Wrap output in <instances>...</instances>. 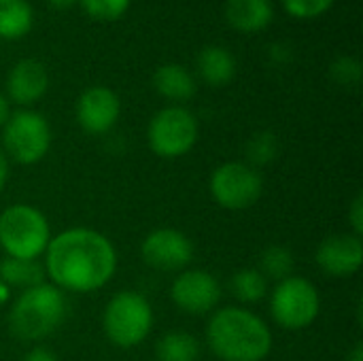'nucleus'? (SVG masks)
<instances>
[{"mask_svg":"<svg viewBox=\"0 0 363 361\" xmlns=\"http://www.w3.org/2000/svg\"><path fill=\"white\" fill-rule=\"evenodd\" d=\"M115 270L113 243L89 228H72L53 236L45 251V272L62 291H96L113 279Z\"/></svg>","mask_w":363,"mask_h":361,"instance_id":"f257e3e1","label":"nucleus"},{"mask_svg":"<svg viewBox=\"0 0 363 361\" xmlns=\"http://www.w3.org/2000/svg\"><path fill=\"white\" fill-rule=\"evenodd\" d=\"M206 343L221 361H264L272 351V332L255 313L225 306L213 313Z\"/></svg>","mask_w":363,"mask_h":361,"instance_id":"f03ea898","label":"nucleus"},{"mask_svg":"<svg viewBox=\"0 0 363 361\" xmlns=\"http://www.w3.org/2000/svg\"><path fill=\"white\" fill-rule=\"evenodd\" d=\"M68 315V300L51 283L34 285L19 294L9 313L11 332L26 343H36L62 328Z\"/></svg>","mask_w":363,"mask_h":361,"instance_id":"7ed1b4c3","label":"nucleus"},{"mask_svg":"<svg viewBox=\"0 0 363 361\" xmlns=\"http://www.w3.org/2000/svg\"><path fill=\"white\" fill-rule=\"evenodd\" d=\"M51 240L47 217L30 204H11L0 213V247L6 257L38 260Z\"/></svg>","mask_w":363,"mask_h":361,"instance_id":"20e7f679","label":"nucleus"},{"mask_svg":"<svg viewBox=\"0 0 363 361\" xmlns=\"http://www.w3.org/2000/svg\"><path fill=\"white\" fill-rule=\"evenodd\" d=\"M106 338L119 349L138 347L153 328V309L138 291L115 294L102 315Z\"/></svg>","mask_w":363,"mask_h":361,"instance_id":"39448f33","label":"nucleus"},{"mask_svg":"<svg viewBox=\"0 0 363 361\" xmlns=\"http://www.w3.org/2000/svg\"><path fill=\"white\" fill-rule=\"evenodd\" d=\"M198 134L200 128L196 115L181 104H172L153 115L149 121L147 140L155 155L164 160H177L194 149Z\"/></svg>","mask_w":363,"mask_h":361,"instance_id":"423d86ee","label":"nucleus"},{"mask_svg":"<svg viewBox=\"0 0 363 361\" xmlns=\"http://www.w3.org/2000/svg\"><path fill=\"white\" fill-rule=\"evenodd\" d=\"M321 311L317 287L304 277H289L279 281L270 296V313L283 330H306L315 323Z\"/></svg>","mask_w":363,"mask_h":361,"instance_id":"0eeeda50","label":"nucleus"},{"mask_svg":"<svg viewBox=\"0 0 363 361\" xmlns=\"http://www.w3.org/2000/svg\"><path fill=\"white\" fill-rule=\"evenodd\" d=\"M51 147L49 121L36 111L11 113L2 126V151L17 164L32 166L40 162Z\"/></svg>","mask_w":363,"mask_h":361,"instance_id":"6e6552de","label":"nucleus"},{"mask_svg":"<svg viewBox=\"0 0 363 361\" xmlns=\"http://www.w3.org/2000/svg\"><path fill=\"white\" fill-rule=\"evenodd\" d=\"M211 196L221 209L245 211L251 209L264 191L262 174L245 162H225L215 168L208 181Z\"/></svg>","mask_w":363,"mask_h":361,"instance_id":"1a4fd4ad","label":"nucleus"},{"mask_svg":"<svg viewBox=\"0 0 363 361\" xmlns=\"http://www.w3.org/2000/svg\"><path fill=\"white\" fill-rule=\"evenodd\" d=\"M170 298L187 315H208L221 302V285L206 270H183L172 283Z\"/></svg>","mask_w":363,"mask_h":361,"instance_id":"9d476101","label":"nucleus"},{"mask_svg":"<svg viewBox=\"0 0 363 361\" xmlns=\"http://www.w3.org/2000/svg\"><path fill=\"white\" fill-rule=\"evenodd\" d=\"M145 264H149L153 270L160 272H183L191 257H194V245L191 240L172 228L153 230L140 247Z\"/></svg>","mask_w":363,"mask_h":361,"instance_id":"9b49d317","label":"nucleus"},{"mask_svg":"<svg viewBox=\"0 0 363 361\" xmlns=\"http://www.w3.org/2000/svg\"><path fill=\"white\" fill-rule=\"evenodd\" d=\"M119 96L104 85L87 87L77 100V121L83 128V132L91 136H102L111 132L119 121Z\"/></svg>","mask_w":363,"mask_h":361,"instance_id":"f8f14e48","label":"nucleus"},{"mask_svg":"<svg viewBox=\"0 0 363 361\" xmlns=\"http://www.w3.org/2000/svg\"><path fill=\"white\" fill-rule=\"evenodd\" d=\"M317 266L334 279L353 277L363 264L362 236L334 234L317 247Z\"/></svg>","mask_w":363,"mask_h":361,"instance_id":"ddd939ff","label":"nucleus"},{"mask_svg":"<svg viewBox=\"0 0 363 361\" xmlns=\"http://www.w3.org/2000/svg\"><path fill=\"white\" fill-rule=\"evenodd\" d=\"M47 89L49 72L38 60L32 57L19 60L6 77V98L21 106L38 102L47 94Z\"/></svg>","mask_w":363,"mask_h":361,"instance_id":"4468645a","label":"nucleus"},{"mask_svg":"<svg viewBox=\"0 0 363 361\" xmlns=\"http://www.w3.org/2000/svg\"><path fill=\"white\" fill-rule=\"evenodd\" d=\"M223 15L232 30L257 34L272 23L274 4L272 0H225Z\"/></svg>","mask_w":363,"mask_h":361,"instance_id":"2eb2a0df","label":"nucleus"},{"mask_svg":"<svg viewBox=\"0 0 363 361\" xmlns=\"http://www.w3.org/2000/svg\"><path fill=\"white\" fill-rule=\"evenodd\" d=\"M198 74L204 83L213 87H223L236 77V57L232 51L219 45H208L200 51L196 60Z\"/></svg>","mask_w":363,"mask_h":361,"instance_id":"dca6fc26","label":"nucleus"},{"mask_svg":"<svg viewBox=\"0 0 363 361\" xmlns=\"http://www.w3.org/2000/svg\"><path fill=\"white\" fill-rule=\"evenodd\" d=\"M155 91L170 102H187L196 96V79L181 64H164L153 72Z\"/></svg>","mask_w":363,"mask_h":361,"instance_id":"f3484780","label":"nucleus"},{"mask_svg":"<svg viewBox=\"0 0 363 361\" xmlns=\"http://www.w3.org/2000/svg\"><path fill=\"white\" fill-rule=\"evenodd\" d=\"M34 26V11L28 0H0V38L19 40Z\"/></svg>","mask_w":363,"mask_h":361,"instance_id":"a211bd4d","label":"nucleus"},{"mask_svg":"<svg viewBox=\"0 0 363 361\" xmlns=\"http://www.w3.org/2000/svg\"><path fill=\"white\" fill-rule=\"evenodd\" d=\"M0 281L9 289H30L45 283V268L36 260H15L4 257L0 262Z\"/></svg>","mask_w":363,"mask_h":361,"instance_id":"6ab92c4d","label":"nucleus"},{"mask_svg":"<svg viewBox=\"0 0 363 361\" xmlns=\"http://www.w3.org/2000/svg\"><path fill=\"white\" fill-rule=\"evenodd\" d=\"M157 361H198L200 343L187 332H168L155 345Z\"/></svg>","mask_w":363,"mask_h":361,"instance_id":"aec40b11","label":"nucleus"},{"mask_svg":"<svg viewBox=\"0 0 363 361\" xmlns=\"http://www.w3.org/2000/svg\"><path fill=\"white\" fill-rule=\"evenodd\" d=\"M230 287H232L234 298L240 300L242 304H255V302L264 300L268 294V281L264 279V274L257 268L236 270L230 281Z\"/></svg>","mask_w":363,"mask_h":361,"instance_id":"412c9836","label":"nucleus"},{"mask_svg":"<svg viewBox=\"0 0 363 361\" xmlns=\"http://www.w3.org/2000/svg\"><path fill=\"white\" fill-rule=\"evenodd\" d=\"M257 270L264 274L266 281L268 279H274L279 283V281H285V279L294 277L296 257H294V253L287 247H283V245H270L259 255V268Z\"/></svg>","mask_w":363,"mask_h":361,"instance_id":"4be33fe9","label":"nucleus"},{"mask_svg":"<svg viewBox=\"0 0 363 361\" xmlns=\"http://www.w3.org/2000/svg\"><path fill=\"white\" fill-rule=\"evenodd\" d=\"M249 162L255 166H266L279 155V138L272 132H257L247 145Z\"/></svg>","mask_w":363,"mask_h":361,"instance_id":"5701e85b","label":"nucleus"},{"mask_svg":"<svg viewBox=\"0 0 363 361\" xmlns=\"http://www.w3.org/2000/svg\"><path fill=\"white\" fill-rule=\"evenodd\" d=\"M79 4L91 19L115 21L128 13L132 0H79Z\"/></svg>","mask_w":363,"mask_h":361,"instance_id":"b1692460","label":"nucleus"},{"mask_svg":"<svg viewBox=\"0 0 363 361\" xmlns=\"http://www.w3.org/2000/svg\"><path fill=\"white\" fill-rule=\"evenodd\" d=\"M330 77L345 87H355L362 83L363 66L362 62L353 55H340L330 66Z\"/></svg>","mask_w":363,"mask_h":361,"instance_id":"393cba45","label":"nucleus"},{"mask_svg":"<svg viewBox=\"0 0 363 361\" xmlns=\"http://www.w3.org/2000/svg\"><path fill=\"white\" fill-rule=\"evenodd\" d=\"M336 0H281L283 9L287 11V15L308 21V19H317L321 15H325Z\"/></svg>","mask_w":363,"mask_h":361,"instance_id":"a878e982","label":"nucleus"},{"mask_svg":"<svg viewBox=\"0 0 363 361\" xmlns=\"http://www.w3.org/2000/svg\"><path fill=\"white\" fill-rule=\"evenodd\" d=\"M349 221H351L353 234H355V236H362L363 234V194H357V196H355V200L351 202V209H349Z\"/></svg>","mask_w":363,"mask_h":361,"instance_id":"bb28decb","label":"nucleus"},{"mask_svg":"<svg viewBox=\"0 0 363 361\" xmlns=\"http://www.w3.org/2000/svg\"><path fill=\"white\" fill-rule=\"evenodd\" d=\"M270 60L277 62V64H285V62L291 60V49L285 43H274L270 47Z\"/></svg>","mask_w":363,"mask_h":361,"instance_id":"cd10ccee","label":"nucleus"},{"mask_svg":"<svg viewBox=\"0 0 363 361\" xmlns=\"http://www.w3.org/2000/svg\"><path fill=\"white\" fill-rule=\"evenodd\" d=\"M23 361H57V357H55L53 351H49L45 347H34L32 351L26 353Z\"/></svg>","mask_w":363,"mask_h":361,"instance_id":"c85d7f7f","label":"nucleus"},{"mask_svg":"<svg viewBox=\"0 0 363 361\" xmlns=\"http://www.w3.org/2000/svg\"><path fill=\"white\" fill-rule=\"evenodd\" d=\"M11 117V100L6 98V94L0 91V128L9 121Z\"/></svg>","mask_w":363,"mask_h":361,"instance_id":"c756f323","label":"nucleus"},{"mask_svg":"<svg viewBox=\"0 0 363 361\" xmlns=\"http://www.w3.org/2000/svg\"><path fill=\"white\" fill-rule=\"evenodd\" d=\"M6 181H9V157L0 147V191L4 189Z\"/></svg>","mask_w":363,"mask_h":361,"instance_id":"7c9ffc66","label":"nucleus"},{"mask_svg":"<svg viewBox=\"0 0 363 361\" xmlns=\"http://www.w3.org/2000/svg\"><path fill=\"white\" fill-rule=\"evenodd\" d=\"M79 0H47V4L51 6V9H55V11H66V9H70V6H74Z\"/></svg>","mask_w":363,"mask_h":361,"instance_id":"2f4dec72","label":"nucleus"},{"mask_svg":"<svg viewBox=\"0 0 363 361\" xmlns=\"http://www.w3.org/2000/svg\"><path fill=\"white\" fill-rule=\"evenodd\" d=\"M347 361H363V347L362 343H357L353 349H351V353L347 355Z\"/></svg>","mask_w":363,"mask_h":361,"instance_id":"473e14b6","label":"nucleus"},{"mask_svg":"<svg viewBox=\"0 0 363 361\" xmlns=\"http://www.w3.org/2000/svg\"><path fill=\"white\" fill-rule=\"evenodd\" d=\"M9 298H11V289L0 281V306H4L9 302Z\"/></svg>","mask_w":363,"mask_h":361,"instance_id":"72a5a7b5","label":"nucleus"}]
</instances>
